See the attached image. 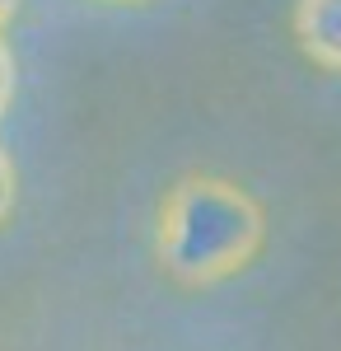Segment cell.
I'll return each mask as SVG.
<instances>
[{"mask_svg":"<svg viewBox=\"0 0 341 351\" xmlns=\"http://www.w3.org/2000/svg\"><path fill=\"white\" fill-rule=\"evenodd\" d=\"M14 10H19V0H0V28L14 19Z\"/></svg>","mask_w":341,"mask_h":351,"instance_id":"obj_5","label":"cell"},{"mask_svg":"<svg viewBox=\"0 0 341 351\" xmlns=\"http://www.w3.org/2000/svg\"><path fill=\"white\" fill-rule=\"evenodd\" d=\"M266 239V216L229 178L192 173L159 202L155 248L159 263L183 286H210L243 271Z\"/></svg>","mask_w":341,"mask_h":351,"instance_id":"obj_1","label":"cell"},{"mask_svg":"<svg viewBox=\"0 0 341 351\" xmlns=\"http://www.w3.org/2000/svg\"><path fill=\"white\" fill-rule=\"evenodd\" d=\"M10 99H14V52H10V43L0 38V112L10 108Z\"/></svg>","mask_w":341,"mask_h":351,"instance_id":"obj_4","label":"cell"},{"mask_svg":"<svg viewBox=\"0 0 341 351\" xmlns=\"http://www.w3.org/2000/svg\"><path fill=\"white\" fill-rule=\"evenodd\" d=\"M294 38L323 71H341V0H294Z\"/></svg>","mask_w":341,"mask_h":351,"instance_id":"obj_2","label":"cell"},{"mask_svg":"<svg viewBox=\"0 0 341 351\" xmlns=\"http://www.w3.org/2000/svg\"><path fill=\"white\" fill-rule=\"evenodd\" d=\"M10 211H14V164H10L5 145H0V225H5Z\"/></svg>","mask_w":341,"mask_h":351,"instance_id":"obj_3","label":"cell"}]
</instances>
